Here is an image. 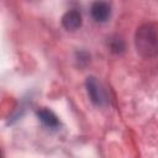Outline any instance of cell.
<instances>
[{
	"instance_id": "6da1fadb",
	"label": "cell",
	"mask_w": 158,
	"mask_h": 158,
	"mask_svg": "<svg viewBox=\"0 0 158 158\" xmlns=\"http://www.w3.org/2000/svg\"><path fill=\"white\" fill-rule=\"evenodd\" d=\"M137 52L144 57L151 58L158 54V25L146 23L142 25L135 37Z\"/></svg>"
},
{
	"instance_id": "7a4b0ae2",
	"label": "cell",
	"mask_w": 158,
	"mask_h": 158,
	"mask_svg": "<svg viewBox=\"0 0 158 158\" xmlns=\"http://www.w3.org/2000/svg\"><path fill=\"white\" fill-rule=\"evenodd\" d=\"M86 90H88V94L90 96V100L98 105V106H102L106 104L107 99H106V94L104 91V89L100 86V84L98 83V80L93 77L88 78L86 79Z\"/></svg>"
},
{
	"instance_id": "3957f363",
	"label": "cell",
	"mask_w": 158,
	"mask_h": 158,
	"mask_svg": "<svg viewBox=\"0 0 158 158\" xmlns=\"http://www.w3.org/2000/svg\"><path fill=\"white\" fill-rule=\"evenodd\" d=\"M90 15L96 22H106L111 16V5L106 0H95L90 6Z\"/></svg>"
},
{
	"instance_id": "277c9868",
	"label": "cell",
	"mask_w": 158,
	"mask_h": 158,
	"mask_svg": "<svg viewBox=\"0 0 158 158\" xmlns=\"http://www.w3.org/2000/svg\"><path fill=\"white\" fill-rule=\"evenodd\" d=\"M62 25L68 31H75L81 26V15L77 10H69L62 16Z\"/></svg>"
},
{
	"instance_id": "5b68a950",
	"label": "cell",
	"mask_w": 158,
	"mask_h": 158,
	"mask_svg": "<svg viewBox=\"0 0 158 158\" xmlns=\"http://www.w3.org/2000/svg\"><path fill=\"white\" fill-rule=\"evenodd\" d=\"M37 116H38L40 121L44 126H47L49 128H57L59 126L58 117L51 110H48V109H41V110H38L37 111Z\"/></svg>"
},
{
	"instance_id": "8992f818",
	"label": "cell",
	"mask_w": 158,
	"mask_h": 158,
	"mask_svg": "<svg viewBox=\"0 0 158 158\" xmlns=\"http://www.w3.org/2000/svg\"><path fill=\"white\" fill-rule=\"evenodd\" d=\"M110 51L112 53H116V54H120L125 51V43L121 38H114L110 41Z\"/></svg>"
}]
</instances>
